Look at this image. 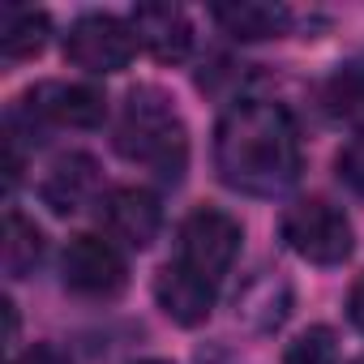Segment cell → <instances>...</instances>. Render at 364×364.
Segmentation results:
<instances>
[{
    "label": "cell",
    "mask_w": 364,
    "mask_h": 364,
    "mask_svg": "<svg viewBox=\"0 0 364 364\" xmlns=\"http://www.w3.org/2000/svg\"><path fill=\"white\" fill-rule=\"evenodd\" d=\"M48 14L39 9H22V5H5L0 9V52L9 60H31L43 52L48 43Z\"/></svg>",
    "instance_id": "cell-13"
},
{
    "label": "cell",
    "mask_w": 364,
    "mask_h": 364,
    "mask_svg": "<svg viewBox=\"0 0 364 364\" xmlns=\"http://www.w3.org/2000/svg\"><path fill=\"white\" fill-rule=\"evenodd\" d=\"M338 176L347 180V185L355 193H364V137H351L338 154Z\"/></svg>",
    "instance_id": "cell-16"
},
{
    "label": "cell",
    "mask_w": 364,
    "mask_h": 364,
    "mask_svg": "<svg viewBox=\"0 0 364 364\" xmlns=\"http://www.w3.org/2000/svg\"><path fill=\"white\" fill-rule=\"evenodd\" d=\"M219 180L249 198L287 193L300 176V133L279 103H236L215 133Z\"/></svg>",
    "instance_id": "cell-1"
},
{
    "label": "cell",
    "mask_w": 364,
    "mask_h": 364,
    "mask_svg": "<svg viewBox=\"0 0 364 364\" xmlns=\"http://www.w3.org/2000/svg\"><path fill=\"white\" fill-rule=\"evenodd\" d=\"M39 257H43V236H39V228H35L26 215L9 210V215H5V236H0V262H5V274H9V279H26V274L39 266Z\"/></svg>",
    "instance_id": "cell-14"
},
{
    "label": "cell",
    "mask_w": 364,
    "mask_h": 364,
    "mask_svg": "<svg viewBox=\"0 0 364 364\" xmlns=\"http://www.w3.org/2000/svg\"><path fill=\"white\" fill-rule=\"evenodd\" d=\"M334 360H338V347H334V334L326 326L304 330L283 355V364H334Z\"/></svg>",
    "instance_id": "cell-15"
},
{
    "label": "cell",
    "mask_w": 364,
    "mask_h": 364,
    "mask_svg": "<svg viewBox=\"0 0 364 364\" xmlns=\"http://www.w3.org/2000/svg\"><path fill=\"white\" fill-rule=\"evenodd\" d=\"M351 364H364V355H360V360H351Z\"/></svg>",
    "instance_id": "cell-20"
},
{
    "label": "cell",
    "mask_w": 364,
    "mask_h": 364,
    "mask_svg": "<svg viewBox=\"0 0 364 364\" xmlns=\"http://www.w3.org/2000/svg\"><path fill=\"white\" fill-rule=\"evenodd\" d=\"M133 31L112 14H86L65 35V56L86 73H120L133 60Z\"/></svg>",
    "instance_id": "cell-5"
},
{
    "label": "cell",
    "mask_w": 364,
    "mask_h": 364,
    "mask_svg": "<svg viewBox=\"0 0 364 364\" xmlns=\"http://www.w3.org/2000/svg\"><path fill=\"white\" fill-rule=\"evenodd\" d=\"M154 300L176 326H202L215 309V283L185 270V266H176V262H167L154 279Z\"/></svg>",
    "instance_id": "cell-10"
},
{
    "label": "cell",
    "mask_w": 364,
    "mask_h": 364,
    "mask_svg": "<svg viewBox=\"0 0 364 364\" xmlns=\"http://www.w3.org/2000/svg\"><path fill=\"white\" fill-rule=\"evenodd\" d=\"M129 31L163 65L185 60L189 48H193V26H189L185 9H176V5H137L133 18H129Z\"/></svg>",
    "instance_id": "cell-8"
},
{
    "label": "cell",
    "mask_w": 364,
    "mask_h": 364,
    "mask_svg": "<svg viewBox=\"0 0 364 364\" xmlns=\"http://www.w3.org/2000/svg\"><path fill=\"white\" fill-rule=\"evenodd\" d=\"M116 150L129 163L159 171L163 180H180V171L189 163V133L163 90L137 86L124 99V112L116 124Z\"/></svg>",
    "instance_id": "cell-2"
},
{
    "label": "cell",
    "mask_w": 364,
    "mask_h": 364,
    "mask_svg": "<svg viewBox=\"0 0 364 364\" xmlns=\"http://www.w3.org/2000/svg\"><path fill=\"white\" fill-rule=\"evenodd\" d=\"M347 313H351V321H355V330H364V279L351 287V296H347Z\"/></svg>",
    "instance_id": "cell-18"
},
{
    "label": "cell",
    "mask_w": 364,
    "mask_h": 364,
    "mask_svg": "<svg viewBox=\"0 0 364 364\" xmlns=\"http://www.w3.org/2000/svg\"><path fill=\"white\" fill-rule=\"evenodd\" d=\"M215 22L240 39V43H257V39H279L291 26V14L283 5H266V0H232V5H215L210 9Z\"/></svg>",
    "instance_id": "cell-12"
},
{
    "label": "cell",
    "mask_w": 364,
    "mask_h": 364,
    "mask_svg": "<svg viewBox=\"0 0 364 364\" xmlns=\"http://www.w3.org/2000/svg\"><path fill=\"white\" fill-rule=\"evenodd\" d=\"M99 193V167L90 154H65L52 163L48 180H43V202L56 215H73L82 210L90 198Z\"/></svg>",
    "instance_id": "cell-11"
},
{
    "label": "cell",
    "mask_w": 364,
    "mask_h": 364,
    "mask_svg": "<svg viewBox=\"0 0 364 364\" xmlns=\"http://www.w3.org/2000/svg\"><path fill=\"white\" fill-rule=\"evenodd\" d=\"M103 219H107V232L120 245H129V249H146L159 236V228H163L159 198L150 189H133V185L112 189L103 198Z\"/></svg>",
    "instance_id": "cell-9"
},
{
    "label": "cell",
    "mask_w": 364,
    "mask_h": 364,
    "mask_svg": "<svg viewBox=\"0 0 364 364\" xmlns=\"http://www.w3.org/2000/svg\"><path fill=\"white\" fill-rule=\"evenodd\" d=\"M360 69H364V65H360Z\"/></svg>",
    "instance_id": "cell-21"
},
{
    "label": "cell",
    "mask_w": 364,
    "mask_h": 364,
    "mask_svg": "<svg viewBox=\"0 0 364 364\" xmlns=\"http://www.w3.org/2000/svg\"><path fill=\"white\" fill-rule=\"evenodd\" d=\"M240 253V223L228 210H193L180 228V245H176V266H185L210 283H219L232 262Z\"/></svg>",
    "instance_id": "cell-4"
},
{
    "label": "cell",
    "mask_w": 364,
    "mask_h": 364,
    "mask_svg": "<svg viewBox=\"0 0 364 364\" xmlns=\"http://www.w3.org/2000/svg\"><path fill=\"white\" fill-rule=\"evenodd\" d=\"M22 112L69 129H95L107 116V99L82 82H39L22 95Z\"/></svg>",
    "instance_id": "cell-7"
},
{
    "label": "cell",
    "mask_w": 364,
    "mask_h": 364,
    "mask_svg": "<svg viewBox=\"0 0 364 364\" xmlns=\"http://www.w3.org/2000/svg\"><path fill=\"white\" fill-rule=\"evenodd\" d=\"M60 274H65V287L73 296H86V300H107L129 283L120 249L103 236H73L65 249Z\"/></svg>",
    "instance_id": "cell-6"
},
{
    "label": "cell",
    "mask_w": 364,
    "mask_h": 364,
    "mask_svg": "<svg viewBox=\"0 0 364 364\" xmlns=\"http://www.w3.org/2000/svg\"><path fill=\"white\" fill-rule=\"evenodd\" d=\"M18 364H73V360L60 347H52V343H35V347H26L18 355Z\"/></svg>",
    "instance_id": "cell-17"
},
{
    "label": "cell",
    "mask_w": 364,
    "mask_h": 364,
    "mask_svg": "<svg viewBox=\"0 0 364 364\" xmlns=\"http://www.w3.org/2000/svg\"><path fill=\"white\" fill-rule=\"evenodd\" d=\"M137 364H167V360H137Z\"/></svg>",
    "instance_id": "cell-19"
},
{
    "label": "cell",
    "mask_w": 364,
    "mask_h": 364,
    "mask_svg": "<svg viewBox=\"0 0 364 364\" xmlns=\"http://www.w3.org/2000/svg\"><path fill=\"white\" fill-rule=\"evenodd\" d=\"M283 240L296 257L313 266H338L351 257V223L338 206L309 198L283 215Z\"/></svg>",
    "instance_id": "cell-3"
}]
</instances>
